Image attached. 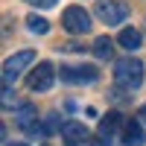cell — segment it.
I'll return each mask as SVG.
<instances>
[{
	"instance_id": "cell-6",
	"label": "cell",
	"mask_w": 146,
	"mask_h": 146,
	"mask_svg": "<svg viewBox=\"0 0 146 146\" xmlns=\"http://www.w3.org/2000/svg\"><path fill=\"white\" fill-rule=\"evenodd\" d=\"M62 79L79 85V82H96L100 73H96V67H91V64H85V67H62Z\"/></svg>"
},
{
	"instance_id": "cell-1",
	"label": "cell",
	"mask_w": 146,
	"mask_h": 146,
	"mask_svg": "<svg viewBox=\"0 0 146 146\" xmlns=\"http://www.w3.org/2000/svg\"><path fill=\"white\" fill-rule=\"evenodd\" d=\"M114 82L120 85V88H126V91H135L140 88V82H143V62L140 58H120V62L114 64Z\"/></svg>"
},
{
	"instance_id": "cell-3",
	"label": "cell",
	"mask_w": 146,
	"mask_h": 146,
	"mask_svg": "<svg viewBox=\"0 0 146 146\" xmlns=\"http://www.w3.org/2000/svg\"><path fill=\"white\" fill-rule=\"evenodd\" d=\"M62 27H64L70 35H85V32L91 29V15H88L82 6H67L64 15H62Z\"/></svg>"
},
{
	"instance_id": "cell-15",
	"label": "cell",
	"mask_w": 146,
	"mask_h": 146,
	"mask_svg": "<svg viewBox=\"0 0 146 146\" xmlns=\"http://www.w3.org/2000/svg\"><path fill=\"white\" fill-rule=\"evenodd\" d=\"M137 120H140V123H146V105H143L140 111H137Z\"/></svg>"
},
{
	"instance_id": "cell-7",
	"label": "cell",
	"mask_w": 146,
	"mask_h": 146,
	"mask_svg": "<svg viewBox=\"0 0 146 146\" xmlns=\"http://www.w3.org/2000/svg\"><path fill=\"white\" fill-rule=\"evenodd\" d=\"M35 120H38V108H35L32 102H27V105H21L18 111H15V123L23 129V131H29L32 126H35Z\"/></svg>"
},
{
	"instance_id": "cell-10",
	"label": "cell",
	"mask_w": 146,
	"mask_h": 146,
	"mask_svg": "<svg viewBox=\"0 0 146 146\" xmlns=\"http://www.w3.org/2000/svg\"><path fill=\"white\" fill-rule=\"evenodd\" d=\"M117 44L123 47V50H129V53H135L137 47H140V32H137V29H131V27H126L123 32L117 35Z\"/></svg>"
},
{
	"instance_id": "cell-11",
	"label": "cell",
	"mask_w": 146,
	"mask_h": 146,
	"mask_svg": "<svg viewBox=\"0 0 146 146\" xmlns=\"http://www.w3.org/2000/svg\"><path fill=\"white\" fill-rule=\"evenodd\" d=\"M117 129H120V114H117V111H111V114H108L102 123H100V137H102V140H111Z\"/></svg>"
},
{
	"instance_id": "cell-9",
	"label": "cell",
	"mask_w": 146,
	"mask_h": 146,
	"mask_svg": "<svg viewBox=\"0 0 146 146\" xmlns=\"http://www.w3.org/2000/svg\"><path fill=\"white\" fill-rule=\"evenodd\" d=\"M123 143H126V146H140V143H146L140 120H129V123H126V129H123Z\"/></svg>"
},
{
	"instance_id": "cell-14",
	"label": "cell",
	"mask_w": 146,
	"mask_h": 146,
	"mask_svg": "<svg viewBox=\"0 0 146 146\" xmlns=\"http://www.w3.org/2000/svg\"><path fill=\"white\" fill-rule=\"evenodd\" d=\"M29 6H41V9H50V6H56V0H27Z\"/></svg>"
},
{
	"instance_id": "cell-4",
	"label": "cell",
	"mask_w": 146,
	"mask_h": 146,
	"mask_svg": "<svg viewBox=\"0 0 146 146\" xmlns=\"http://www.w3.org/2000/svg\"><path fill=\"white\" fill-rule=\"evenodd\" d=\"M126 15H129V6L123 0H100L96 3V18L102 23H120Z\"/></svg>"
},
{
	"instance_id": "cell-12",
	"label": "cell",
	"mask_w": 146,
	"mask_h": 146,
	"mask_svg": "<svg viewBox=\"0 0 146 146\" xmlns=\"http://www.w3.org/2000/svg\"><path fill=\"white\" fill-rule=\"evenodd\" d=\"M94 56H96V58H102V62L114 56V44H111V38H108V35H102V38H96V41H94Z\"/></svg>"
},
{
	"instance_id": "cell-16",
	"label": "cell",
	"mask_w": 146,
	"mask_h": 146,
	"mask_svg": "<svg viewBox=\"0 0 146 146\" xmlns=\"http://www.w3.org/2000/svg\"><path fill=\"white\" fill-rule=\"evenodd\" d=\"M67 146H85V140H79V143H67Z\"/></svg>"
},
{
	"instance_id": "cell-5",
	"label": "cell",
	"mask_w": 146,
	"mask_h": 146,
	"mask_svg": "<svg viewBox=\"0 0 146 146\" xmlns=\"http://www.w3.org/2000/svg\"><path fill=\"white\" fill-rule=\"evenodd\" d=\"M53 79H56V67L50 62H41L38 67L32 70V76H29V88L32 91H50L53 88Z\"/></svg>"
},
{
	"instance_id": "cell-8",
	"label": "cell",
	"mask_w": 146,
	"mask_h": 146,
	"mask_svg": "<svg viewBox=\"0 0 146 146\" xmlns=\"http://www.w3.org/2000/svg\"><path fill=\"white\" fill-rule=\"evenodd\" d=\"M58 131H62V137H67L70 143L88 140V129H85L82 123H76V120H67V123H62V126H58Z\"/></svg>"
},
{
	"instance_id": "cell-17",
	"label": "cell",
	"mask_w": 146,
	"mask_h": 146,
	"mask_svg": "<svg viewBox=\"0 0 146 146\" xmlns=\"http://www.w3.org/2000/svg\"><path fill=\"white\" fill-rule=\"evenodd\" d=\"M12 146H23V143H12Z\"/></svg>"
},
{
	"instance_id": "cell-13",
	"label": "cell",
	"mask_w": 146,
	"mask_h": 146,
	"mask_svg": "<svg viewBox=\"0 0 146 146\" xmlns=\"http://www.w3.org/2000/svg\"><path fill=\"white\" fill-rule=\"evenodd\" d=\"M27 23H29V29H32V32H38V35L50 32V23H47L44 18H38V15H29V18H27Z\"/></svg>"
},
{
	"instance_id": "cell-2",
	"label": "cell",
	"mask_w": 146,
	"mask_h": 146,
	"mask_svg": "<svg viewBox=\"0 0 146 146\" xmlns=\"http://www.w3.org/2000/svg\"><path fill=\"white\" fill-rule=\"evenodd\" d=\"M35 62V53L32 50H21V53H15L12 58H6V64H3V85H15L18 82V76L23 73V67H29Z\"/></svg>"
}]
</instances>
